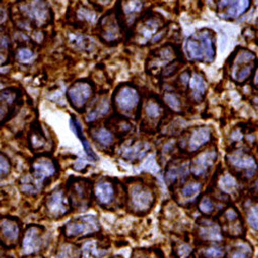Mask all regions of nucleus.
Masks as SVG:
<instances>
[{"mask_svg":"<svg viewBox=\"0 0 258 258\" xmlns=\"http://www.w3.org/2000/svg\"><path fill=\"white\" fill-rule=\"evenodd\" d=\"M254 55L249 52H242L238 59L235 60L233 66V78L238 82H244L251 74L253 69L252 61L254 60Z\"/></svg>","mask_w":258,"mask_h":258,"instance_id":"0eeeda50","label":"nucleus"},{"mask_svg":"<svg viewBox=\"0 0 258 258\" xmlns=\"http://www.w3.org/2000/svg\"><path fill=\"white\" fill-rule=\"evenodd\" d=\"M99 230V222L93 215H86V216L78 217L71 220L66 226V235L79 236L86 235Z\"/></svg>","mask_w":258,"mask_h":258,"instance_id":"7ed1b4c3","label":"nucleus"},{"mask_svg":"<svg viewBox=\"0 0 258 258\" xmlns=\"http://www.w3.org/2000/svg\"><path fill=\"white\" fill-rule=\"evenodd\" d=\"M5 63H6V58L3 55H0V66H4Z\"/></svg>","mask_w":258,"mask_h":258,"instance_id":"37998d69","label":"nucleus"},{"mask_svg":"<svg viewBox=\"0 0 258 258\" xmlns=\"http://www.w3.org/2000/svg\"><path fill=\"white\" fill-rule=\"evenodd\" d=\"M189 88L191 89L192 98L197 101H201L207 89V86L203 77L198 74L193 75L189 80Z\"/></svg>","mask_w":258,"mask_h":258,"instance_id":"dca6fc26","label":"nucleus"},{"mask_svg":"<svg viewBox=\"0 0 258 258\" xmlns=\"http://www.w3.org/2000/svg\"><path fill=\"white\" fill-rule=\"evenodd\" d=\"M3 88V84L2 83H0V89H2Z\"/></svg>","mask_w":258,"mask_h":258,"instance_id":"a18cd8bd","label":"nucleus"},{"mask_svg":"<svg viewBox=\"0 0 258 258\" xmlns=\"http://www.w3.org/2000/svg\"><path fill=\"white\" fill-rule=\"evenodd\" d=\"M200 210L203 212V213H210L213 211V204L212 202L209 200V199H204L202 201V203L200 204Z\"/></svg>","mask_w":258,"mask_h":258,"instance_id":"a19ab883","label":"nucleus"},{"mask_svg":"<svg viewBox=\"0 0 258 258\" xmlns=\"http://www.w3.org/2000/svg\"><path fill=\"white\" fill-rule=\"evenodd\" d=\"M41 247L40 228L37 226L29 227L24 235L22 250L25 255H31L39 251Z\"/></svg>","mask_w":258,"mask_h":258,"instance_id":"9d476101","label":"nucleus"},{"mask_svg":"<svg viewBox=\"0 0 258 258\" xmlns=\"http://www.w3.org/2000/svg\"><path fill=\"white\" fill-rule=\"evenodd\" d=\"M201 235L205 240L208 241H219L222 239L220 228L216 224H209L201 228Z\"/></svg>","mask_w":258,"mask_h":258,"instance_id":"5701e85b","label":"nucleus"},{"mask_svg":"<svg viewBox=\"0 0 258 258\" xmlns=\"http://www.w3.org/2000/svg\"><path fill=\"white\" fill-rule=\"evenodd\" d=\"M211 138V133L207 127H200L192 133L189 140V150L191 152L197 151L203 145L208 143Z\"/></svg>","mask_w":258,"mask_h":258,"instance_id":"2eb2a0df","label":"nucleus"},{"mask_svg":"<svg viewBox=\"0 0 258 258\" xmlns=\"http://www.w3.org/2000/svg\"><path fill=\"white\" fill-rule=\"evenodd\" d=\"M215 160H216V153L214 151L204 152L193 161L191 171L196 176H202L209 169V167L213 164Z\"/></svg>","mask_w":258,"mask_h":258,"instance_id":"ddd939ff","label":"nucleus"},{"mask_svg":"<svg viewBox=\"0 0 258 258\" xmlns=\"http://www.w3.org/2000/svg\"><path fill=\"white\" fill-rule=\"evenodd\" d=\"M93 138L96 142L103 146H110L114 141L113 135L103 127L98 128L93 132Z\"/></svg>","mask_w":258,"mask_h":258,"instance_id":"a878e982","label":"nucleus"},{"mask_svg":"<svg viewBox=\"0 0 258 258\" xmlns=\"http://www.w3.org/2000/svg\"><path fill=\"white\" fill-rule=\"evenodd\" d=\"M115 102L119 111L123 113H131L139 103V94L133 87L124 86L117 92Z\"/></svg>","mask_w":258,"mask_h":258,"instance_id":"423d86ee","label":"nucleus"},{"mask_svg":"<svg viewBox=\"0 0 258 258\" xmlns=\"http://www.w3.org/2000/svg\"><path fill=\"white\" fill-rule=\"evenodd\" d=\"M205 256L209 258H221L224 256V251L220 248H210L205 252Z\"/></svg>","mask_w":258,"mask_h":258,"instance_id":"ea45409f","label":"nucleus"},{"mask_svg":"<svg viewBox=\"0 0 258 258\" xmlns=\"http://www.w3.org/2000/svg\"><path fill=\"white\" fill-rule=\"evenodd\" d=\"M16 98L17 92L15 90H6L0 92V122L6 119L9 106L15 102Z\"/></svg>","mask_w":258,"mask_h":258,"instance_id":"aec40b11","label":"nucleus"},{"mask_svg":"<svg viewBox=\"0 0 258 258\" xmlns=\"http://www.w3.org/2000/svg\"><path fill=\"white\" fill-rule=\"evenodd\" d=\"M94 3H97L101 6H105V5H109L111 3V0H93Z\"/></svg>","mask_w":258,"mask_h":258,"instance_id":"79ce46f5","label":"nucleus"},{"mask_svg":"<svg viewBox=\"0 0 258 258\" xmlns=\"http://www.w3.org/2000/svg\"><path fill=\"white\" fill-rule=\"evenodd\" d=\"M248 247L245 245H242L241 247H239L238 249H235L232 254H231V258H249V251H248Z\"/></svg>","mask_w":258,"mask_h":258,"instance_id":"58836bf2","label":"nucleus"},{"mask_svg":"<svg viewBox=\"0 0 258 258\" xmlns=\"http://www.w3.org/2000/svg\"><path fill=\"white\" fill-rule=\"evenodd\" d=\"M21 11L37 25H45L50 21L51 10L45 0H27L21 6Z\"/></svg>","mask_w":258,"mask_h":258,"instance_id":"f03ea898","label":"nucleus"},{"mask_svg":"<svg viewBox=\"0 0 258 258\" xmlns=\"http://www.w3.org/2000/svg\"><path fill=\"white\" fill-rule=\"evenodd\" d=\"M201 184L199 183H190L187 184L183 189H182V195L183 197L187 198V199H191L195 198L198 193L201 191Z\"/></svg>","mask_w":258,"mask_h":258,"instance_id":"c85d7f7f","label":"nucleus"},{"mask_svg":"<svg viewBox=\"0 0 258 258\" xmlns=\"http://www.w3.org/2000/svg\"><path fill=\"white\" fill-rule=\"evenodd\" d=\"M31 144L33 148H41L45 145V138L40 131L33 132V134L31 135Z\"/></svg>","mask_w":258,"mask_h":258,"instance_id":"e433bc0d","label":"nucleus"},{"mask_svg":"<svg viewBox=\"0 0 258 258\" xmlns=\"http://www.w3.org/2000/svg\"><path fill=\"white\" fill-rule=\"evenodd\" d=\"M158 29V23L156 20H149L147 22L144 23V25L141 27L139 31V37H140V42H147L150 38L153 36V34L157 31Z\"/></svg>","mask_w":258,"mask_h":258,"instance_id":"4be33fe9","label":"nucleus"},{"mask_svg":"<svg viewBox=\"0 0 258 258\" xmlns=\"http://www.w3.org/2000/svg\"><path fill=\"white\" fill-rule=\"evenodd\" d=\"M95 196L101 204H109L114 198V188L109 182H99L95 186Z\"/></svg>","mask_w":258,"mask_h":258,"instance_id":"f3484780","label":"nucleus"},{"mask_svg":"<svg viewBox=\"0 0 258 258\" xmlns=\"http://www.w3.org/2000/svg\"><path fill=\"white\" fill-rule=\"evenodd\" d=\"M100 27H101V35L103 38H105V40L112 41L118 37L119 28L115 23V21L112 20V18H104L101 21Z\"/></svg>","mask_w":258,"mask_h":258,"instance_id":"a211bd4d","label":"nucleus"},{"mask_svg":"<svg viewBox=\"0 0 258 258\" xmlns=\"http://www.w3.org/2000/svg\"><path fill=\"white\" fill-rule=\"evenodd\" d=\"M113 258H122V257H113Z\"/></svg>","mask_w":258,"mask_h":258,"instance_id":"49530a36","label":"nucleus"},{"mask_svg":"<svg viewBox=\"0 0 258 258\" xmlns=\"http://www.w3.org/2000/svg\"><path fill=\"white\" fill-rule=\"evenodd\" d=\"M78 16L80 19L82 20H86V21H89V22H93V21L95 20V13H93L92 11L88 10V9H80L78 11Z\"/></svg>","mask_w":258,"mask_h":258,"instance_id":"4c0bfd02","label":"nucleus"},{"mask_svg":"<svg viewBox=\"0 0 258 258\" xmlns=\"http://www.w3.org/2000/svg\"><path fill=\"white\" fill-rule=\"evenodd\" d=\"M20 228L17 222L12 219H2L0 220V234L5 242L9 245H14L19 238Z\"/></svg>","mask_w":258,"mask_h":258,"instance_id":"f8f14e48","label":"nucleus"},{"mask_svg":"<svg viewBox=\"0 0 258 258\" xmlns=\"http://www.w3.org/2000/svg\"><path fill=\"white\" fill-rule=\"evenodd\" d=\"M104 254L103 251L99 250L96 247L95 242H87L82 249V257L83 258H100Z\"/></svg>","mask_w":258,"mask_h":258,"instance_id":"393cba45","label":"nucleus"},{"mask_svg":"<svg viewBox=\"0 0 258 258\" xmlns=\"http://www.w3.org/2000/svg\"><path fill=\"white\" fill-rule=\"evenodd\" d=\"M164 99H165L166 103L169 105L170 109H173V110H175L177 112L180 111L181 103H180V101H179V99L177 98L176 95L167 93V94L164 95Z\"/></svg>","mask_w":258,"mask_h":258,"instance_id":"c9c22d12","label":"nucleus"},{"mask_svg":"<svg viewBox=\"0 0 258 258\" xmlns=\"http://www.w3.org/2000/svg\"><path fill=\"white\" fill-rule=\"evenodd\" d=\"M146 112L148 117H150L151 119H156L161 115V107L157 103L151 101L148 103Z\"/></svg>","mask_w":258,"mask_h":258,"instance_id":"473e14b6","label":"nucleus"},{"mask_svg":"<svg viewBox=\"0 0 258 258\" xmlns=\"http://www.w3.org/2000/svg\"><path fill=\"white\" fill-rule=\"evenodd\" d=\"M248 221L254 229L258 230V205L253 206L248 211Z\"/></svg>","mask_w":258,"mask_h":258,"instance_id":"f704fd0d","label":"nucleus"},{"mask_svg":"<svg viewBox=\"0 0 258 258\" xmlns=\"http://www.w3.org/2000/svg\"><path fill=\"white\" fill-rule=\"evenodd\" d=\"M109 101H107L106 98L100 99L95 105L93 109H91V111H89V113L86 116V121L88 123L90 122H94L95 120H97L98 118L102 117L103 115H105L107 112H109Z\"/></svg>","mask_w":258,"mask_h":258,"instance_id":"412c9836","label":"nucleus"},{"mask_svg":"<svg viewBox=\"0 0 258 258\" xmlns=\"http://www.w3.org/2000/svg\"><path fill=\"white\" fill-rule=\"evenodd\" d=\"M145 150L142 149L141 145H135L133 148H129L125 151V158L127 159H133L137 157H142L145 154Z\"/></svg>","mask_w":258,"mask_h":258,"instance_id":"c756f323","label":"nucleus"},{"mask_svg":"<svg viewBox=\"0 0 258 258\" xmlns=\"http://www.w3.org/2000/svg\"><path fill=\"white\" fill-rule=\"evenodd\" d=\"M72 41L74 45L82 50H88L92 47V40L82 34H73L72 35Z\"/></svg>","mask_w":258,"mask_h":258,"instance_id":"bb28decb","label":"nucleus"},{"mask_svg":"<svg viewBox=\"0 0 258 258\" xmlns=\"http://www.w3.org/2000/svg\"><path fill=\"white\" fill-rule=\"evenodd\" d=\"M56 174V165L52 159L47 157H40L32 163V176L34 178L33 183L37 188L41 189V184L47 179L53 177Z\"/></svg>","mask_w":258,"mask_h":258,"instance_id":"20e7f679","label":"nucleus"},{"mask_svg":"<svg viewBox=\"0 0 258 258\" xmlns=\"http://www.w3.org/2000/svg\"><path fill=\"white\" fill-rule=\"evenodd\" d=\"M17 59L22 63H30L34 59V54L31 50L22 48L17 52Z\"/></svg>","mask_w":258,"mask_h":258,"instance_id":"7c9ffc66","label":"nucleus"},{"mask_svg":"<svg viewBox=\"0 0 258 258\" xmlns=\"http://www.w3.org/2000/svg\"><path fill=\"white\" fill-rule=\"evenodd\" d=\"M11 165L8 158L0 153V181L4 180L10 173Z\"/></svg>","mask_w":258,"mask_h":258,"instance_id":"72a5a7b5","label":"nucleus"},{"mask_svg":"<svg viewBox=\"0 0 258 258\" xmlns=\"http://www.w3.org/2000/svg\"><path fill=\"white\" fill-rule=\"evenodd\" d=\"M143 9L142 0H124L122 3V10L126 17H133Z\"/></svg>","mask_w":258,"mask_h":258,"instance_id":"b1692460","label":"nucleus"},{"mask_svg":"<svg viewBox=\"0 0 258 258\" xmlns=\"http://www.w3.org/2000/svg\"><path fill=\"white\" fill-rule=\"evenodd\" d=\"M229 161L232 166L239 168L241 170H246L247 173H253L256 169V162L253 157L245 154V153H234L230 156Z\"/></svg>","mask_w":258,"mask_h":258,"instance_id":"4468645a","label":"nucleus"},{"mask_svg":"<svg viewBox=\"0 0 258 258\" xmlns=\"http://www.w3.org/2000/svg\"><path fill=\"white\" fill-rule=\"evenodd\" d=\"M79 257V251L76 247L72 245H66L63 246L56 256V258H78Z\"/></svg>","mask_w":258,"mask_h":258,"instance_id":"cd10ccee","label":"nucleus"},{"mask_svg":"<svg viewBox=\"0 0 258 258\" xmlns=\"http://www.w3.org/2000/svg\"><path fill=\"white\" fill-rule=\"evenodd\" d=\"M220 186H221V189L223 191L231 192L236 187V182H235V180L231 176L226 175V176L221 178Z\"/></svg>","mask_w":258,"mask_h":258,"instance_id":"2f4dec72","label":"nucleus"},{"mask_svg":"<svg viewBox=\"0 0 258 258\" xmlns=\"http://www.w3.org/2000/svg\"><path fill=\"white\" fill-rule=\"evenodd\" d=\"M254 83H255V85H258V71L256 72V74H255V78H254Z\"/></svg>","mask_w":258,"mask_h":258,"instance_id":"c03bdc74","label":"nucleus"},{"mask_svg":"<svg viewBox=\"0 0 258 258\" xmlns=\"http://www.w3.org/2000/svg\"><path fill=\"white\" fill-rule=\"evenodd\" d=\"M250 7V0H221L219 10L224 11V17L238 18Z\"/></svg>","mask_w":258,"mask_h":258,"instance_id":"6e6552de","label":"nucleus"},{"mask_svg":"<svg viewBox=\"0 0 258 258\" xmlns=\"http://www.w3.org/2000/svg\"><path fill=\"white\" fill-rule=\"evenodd\" d=\"M47 208L50 214L54 217H61L69 211V203L60 190L54 191L49 197L47 202Z\"/></svg>","mask_w":258,"mask_h":258,"instance_id":"1a4fd4ad","label":"nucleus"},{"mask_svg":"<svg viewBox=\"0 0 258 258\" xmlns=\"http://www.w3.org/2000/svg\"><path fill=\"white\" fill-rule=\"evenodd\" d=\"M71 128H72L73 133H74V134L79 138V140L81 141V143H82V145H83V148H84V150H85L86 154H87V156H88L89 158H91L92 160H96V155H95L94 152L92 151V148H91L90 144L88 143V141L86 140V138L84 137L81 125L79 124V122H78L75 118H72V119H71Z\"/></svg>","mask_w":258,"mask_h":258,"instance_id":"6ab92c4d","label":"nucleus"},{"mask_svg":"<svg viewBox=\"0 0 258 258\" xmlns=\"http://www.w3.org/2000/svg\"><path fill=\"white\" fill-rule=\"evenodd\" d=\"M92 88L87 82H78L71 86L68 91V97L70 102L77 110H82L91 97Z\"/></svg>","mask_w":258,"mask_h":258,"instance_id":"39448f33","label":"nucleus"},{"mask_svg":"<svg viewBox=\"0 0 258 258\" xmlns=\"http://www.w3.org/2000/svg\"><path fill=\"white\" fill-rule=\"evenodd\" d=\"M186 49L188 57L192 60L202 62H211L214 60L215 50L213 38L207 31L191 36L187 41Z\"/></svg>","mask_w":258,"mask_h":258,"instance_id":"f257e3e1","label":"nucleus"},{"mask_svg":"<svg viewBox=\"0 0 258 258\" xmlns=\"http://www.w3.org/2000/svg\"><path fill=\"white\" fill-rule=\"evenodd\" d=\"M132 202L133 206L137 210H147L151 207V204L153 202L152 193L148 191L147 189L141 187V186H135L132 189Z\"/></svg>","mask_w":258,"mask_h":258,"instance_id":"9b49d317","label":"nucleus"}]
</instances>
